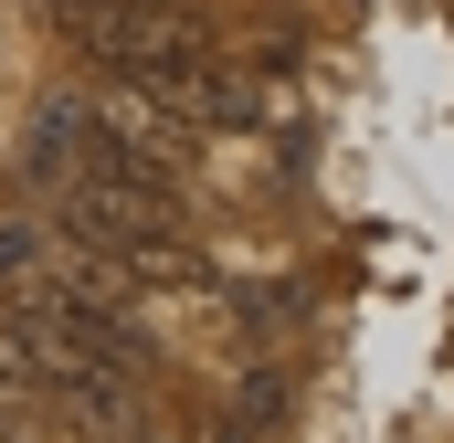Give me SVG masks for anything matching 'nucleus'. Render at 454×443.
<instances>
[{
  "mask_svg": "<svg viewBox=\"0 0 454 443\" xmlns=\"http://www.w3.org/2000/svg\"><path fill=\"white\" fill-rule=\"evenodd\" d=\"M32 201L53 212L64 253L106 264L116 285H191L201 253L180 232V201H148V190H116V180H32Z\"/></svg>",
  "mask_w": 454,
  "mask_h": 443,
  "instance_id": "obj_2",
  "label": "nucleus"
},
{
  "mask_svg": "<svg viewBox=\"0 0 454 443\" xmlns=\"http://www.w3.org/2000/svg\"><path fill=\"white\" fill-rule=\"evenodd\" d=\"M21 180H116V190L180 201V190H191V137H180V116H159L148 96H85V85H53V96L32 106Z\"/></svg>",
  "mask_w": 454,
  "mask_h": 443,
  "instance_id": "obj_1",
  "label": "nucleus"
}]
</instances>
